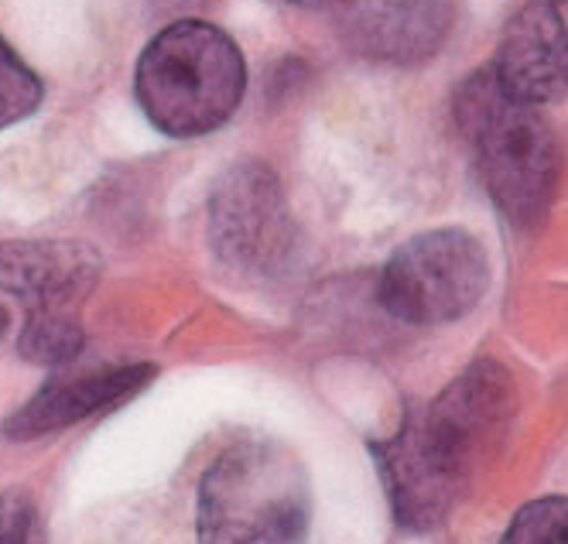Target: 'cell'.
<instances>
[{"label": "cell", "instance_id": "obj_7", "mask_svg": "<svg viewBox=\"0 0 568 544\" xmlns=\"http://www.w3.org/2000/svg\"><path fill=\"white\" fill-rule=\"evenodd\" d=\"M343 46L367 62L418 66L449 38L456 0H329Z\"/></svg>", "mask_w": 568, "mask_h": 544}, {"label": "cell", "instance_id": "obj_13", "mask_svg": "<svg viewBox=\"0 0 568 544\" xmlns=\"http://www.w3.org/2000/svg\"><path fill=\"white\" fill-rule=\"evenodd\" d=\"M500 544H568V496H541L524 504Z\"/></svg>", "mask_w": 568, "mask_h": 544}, {"label": "cell", "instance_id": "obj_16", "mask_svg": "<svg viewBox=\"0 0 568 544\" xmlns=\"http://www.w3.org/2000/svg\"><path fill=\"white\" fill-rule=\"evenodd\" d=\"M288 4H312V0H288Z\"/></svg>", "mask_w": 568, "mask_h": 544}, {"label": "cell", "instance_id": "obj_4", "mask_svg": "<svg viewBox=\"0 0 568 544\" xmlns=\"http://www.w3.org/2000/svg\"><path fill=\"white\" fill-rule=\"evenodd\" d=\"M312 486L274 439L230 445L199 483V544H305Z\"/></svg>", "mask_w": 568, "mask_h": 544}, {"label": "cell", "instance_id": "obj_11", "mask_svg": "<svg viewBox=\"0 0 568 544\" xmlns=\"http://www.w3.org/2000/svg\"><path fill=\"white\" fill-rule=\"evenodd\" d=\"M87 343L79 309H38L28 312L24 332H21V353L31 363L62 366L79 356Z\"/></svg>", "mask_w": 568, "mask_h": 544}, {"label": "cell", "instance_id": "obj_8", "mask_svg": "<svg viewBox=\"0 0 568 544\" xmlns=\"http://www.w3.org/2000/svg\"><path fill=\"white\" fill-rule=\"evenodd\" d=\"M494 75L500 90L527 107H545L568 93V28L551 0H527L507 21Z\"/></svg>", "mask_w": 568, "mask_h": 544}, {"label": "cell", "instance_id": "obj_5", "mask_svg": "<svg viewBox=\"0 0 568 544\" xmlns=\"http://www.w3.org/2000/svg\"><path fill=\"white\" fill-rule=\"evenodd\" d=\"M490 284V261L466 230H428L400 243L381 274V305L408 325H445L469 315Z\"/></svg>", "mask_w": 568, "mask_h": 544}, {"label": "cell", "instance_id": "obj_1", "mask_svg": "<svg viewBox=\"0 0 568 544\" xmlns=\"http://www.w3.org/2000/svg\"><path fill=\"white\" fill-rule=\"evenodd\" d=\"M514 411V376L479 356L425 411H412L387 442L374 445L397 524L428 531L449 514L504 449Z\"/></svg>", "mask_w": 568, "mask_h": 544}, {"label": "cell", "instance_id": "obj_10", "mask_svg": "<svg viewBox=\"0 0 568 544\" xmlns=\"http://www.w3.org/2000/svg\"><path fill=\"white\" fill-rule=\"evenodd\" d=\"M154 376L151 366H110L97 373H79V376H62L38 391L21 411L11 414L4 432L11 439H38L52 435L72 422L116 407L120 401L134 397Z\"/></svg>", "mask_w": 568, "mask_h": 544}, {"label": "cell", "instance_id": "obj_2", "mask_svg": "<svg viewBox=\"0 0 568 544\" xmlns=\"http://www.w3.org/2000/svg\"><path fill=\"white\" fill-rule=\"evenodd\" d=\"M456 123L500 216L520 230L538 226L561 175L558 141L541 110L507 97L494 69H479L456 93Z\"/></svg>", "mask_w": 568, "mask_h": 544}, {"label": "cell", "instance_id": "obj_15", "mask_svg": "<svg viewBox=\"0 0 568 544\" xmlns=\"http://www.w3.org/2000/svg\"><path fill=\"white\" fill-rule=\"evenodd\" d=\"M4 329H8V312L0 309V332H4Z\"/></svg>", "mask_w": 568, "mask_h": 544}, {"label": "cell", "instance_id": "obj_14", "mask_svg": "<svg viewBox=\"0 0 568 544\" xmlns=\"http://www.w3.org/2000/svg\"><path fill=\"white\" fill-rule=\"evenodd\" d=\"M0 544H45V521L24 490L0 496Z\"/></svg>", "mask_w": 568, "mask_h": 544}, {"label": "cell", "instance_id": "obj_12", "mask_svg": "<svg viewBox=\"0 0 568 544\" xmlns=\"http://www.w3.org/2000/svg\"><path fill=\"white\" fill-rule=\"evenodd\" d=\"M42 79H38L18 52L0 38V131L31 117L42 103Z\"/></svg>", "mask_w": 568, "mask_h": 544}, {"label": "cell", "instance_id": "obj_9", "mask_svg": "<svg viewBox=\"0 0 568 544\" xmlns=\"http://www.w3.org/2000/svg\"><path fill=\"white\" fill-rule=\"evenodd\" d=\"M100 258L72 240H0V288L38 309H83L100 278Z\"/></svg>", "mask_w": 568, "mask_h": 544}, {"label": "cell", "instance_id": "obj_6", "mask_svg": "<svg viewBox=\"0 0 568 544\" xmlns=\"http://www.w3.org/2000/svg\"><path fill=\"white\" fill-rule=\"evenodd\" d=\"M210 243L216 258L251 278H271L295 254V223L277 175L261 161H243L210 195Z\"/></svg>", "mask_w": 568, "mask_h": 544}, {"label": "cell", "instance_id": "obj_3", "mask_svg": "<svg viewBox=\"0 0 568 544\" xmlns=\"http://www.w3.org/2000/svg\"><path fill=\"white\" fill-rule=\"evenodd\" d=\"M247 90L236 41L210 21H175L138 59L134 93L151 128L169 138L220 131Z\"/></svg>", "mask_w": 568, "mask_h": 544}]
</instances>
